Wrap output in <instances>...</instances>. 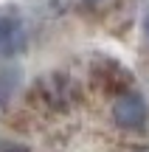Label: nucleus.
<instances>
[{"label": "nucleus", "instance_id": "obj_2", "mask_svg": "<svg viewBox=\"0 0 149 152\" xmlns=\"http://www.w3.org/2000/svg\"><path fill=\"white\" fill-rule=\"evenodd\" d=\"M28 31L17 17H0V56H14L25 48Z\"/></svg>", "mask_w": 149, "mask_h": 152}, {"label": "nucleus", "instance_id": "obj_3", "mask_svg": "<svg viewBox=\"0 0 149 152\" xmlns=\"http://www.w3.org/2000/svg\"><path fill=\"white\" fill-rule=\"evenodd\" d=\"M17 85H20V71L17 68H0V107L11 99Z\"/></svg>", "mask_w": 149, "mask_h": 152}, {"label": "nucleus", "instance_id": "obj_1", "mask_svg": "<svg viewBox=\"0 0 149 152\" xmlns=\"http://www.w3.org/2000/svg\"><path fill=\"white\" fill-rule=\"evenodd\" d=\"M113 121L121 130H129V132L144 130L146 121H149V104H146L144 93H138V90L121 93L113 102Z\"/></svg>", "mask_w": 149, "mask_h": 152}, {"label": "nucleus", "instance_id": "obj_4", "mask_svg": "<svg viewBox=\"0 0 149 152\" xmlns=\"http://www.w3.org/2000/svg\"><path fill=\"white\" fill-rule=\"evenodd\" d=\"M141 31H144V39L149 42V14L144 17V23H141Z\"/></svg>", "mask_w": 149, "mask_h": 152}, {"label": "nucleus", "instance_id": "obj_5", "mask_svg": "<svg viewBox=\"0 0 149 152\" xmlns=\"http://www.w3.org/2000/svg\"><path fill=\"white\" fill-rule=\"evenodd\" d=\"M90 3H96V0H90Z\"/></svg>", "mask_w": 149, "mask_h": 152}]
</instances>
